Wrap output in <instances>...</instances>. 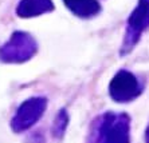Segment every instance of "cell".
I'll list each match as a JSON object with an SVG mask.
<instances>
[{"mask_svg":"<svg viewBox=\"0 0 149 143\" xmlns=\"http://www.w3.org/2000/svg\"><path fill=\"white\" fill-rule=\"evenodd\" d=\"M98 143H130V119L126 114L106 112L98 124Z\"/></svg>","mask_w":149,"mask_h":143,"instance_id":"6da1fadb","label":"cell"},{"mask_svg":"<svg viewBox=\"0 0 149 143\" xmlns=\"http://www.w3.org/2000/svg\"><path fill=\"white\" fill-rule=\"evenodd\" d=\"M38 44L27 32L16 31L0 47V60L4 63H24L36 54Z\"/></svg>","mask_w":149,"mask_h":143,"instance_id":"7a4b0ae2","label":"cell"},{"mask_svg":"<svg viewBox=\"0 0 149 143\" xmlns=\"http://www.w3.org/2000/svg\"><path fill=\"white\" fill-rule=\"evenodd\" d=\"M46 107H47L46 98L36 96L24 100L19 106L16 114L11 120V129L15 133H23L30 130L45 114Z\"/></svg>","mask_w":149,"mask_h":143,"instance_id":"3957f363","label":"cell"},{"mask_svg":"<svg viewBox=\"0 0 149 143\" xmlns=\"http://www.w3.org/2000/svg\"><path fill=\"white\" fill-rule=\"evenodd\" d=\"M149 25V0H140L128 19V27L125 34L121 55L128 54L139 42L141 32Z\"/></svg>","mask_w":149,"mask_h":143,"instance_id":"277c9868","label":"cell"},{"mask_svg":"<svg viewBox=\"0 0 149 143\" xmlns=\"http://www.w3.org/2000/svg\"><path fill=\"white\" fill-rule=\"evenodd\" d=\"M141 86L137 78L126 70L118 71L109 84L110 98L118 103L132 102L141 94Z\"/></svg>","mask_w":149,"mask_h":143,"instance_id":"5b68a950","label":"cell"},{"mask_svg":"<svg viewBox=\"0 0 149 143\" xmlns=\"http://www.w3.org/2000/svg\"><path fill=\"white\" fill-rule=\"evenodd\" d=\"M52 10L54 4L51 0H20L16 8V14L19 18L27 19L51 12Z\"/></svg>","mask_w":149,"mask_h":143,"instance_id":"8992f818","label":"cell"},{"mask_svg":"<svg viewBox=\"0 0 149 143\" xmlns=\"http://www.w3.org/2000/svg\"><path fill=\"white\" fill-rule=\"evenodd\" d=\"M63 3L79 18H91L101 11L98 0H63Z\"/></svg>","mask_w":149,"mask_h":143,"instance_id":"52a82bcc","label":"cell"},{"mask_svg":"<svg viewBox=\"0 0 149 143\" xmlns=\"http://www.w3.org/2000/svg\"><path fill=\"white\" fill-rule=\"evenodd\" d=\"M67 123H69V115L65 110H61L52 123V135L55 138H62L66 131Z\"/></svg>","mask_w":149,"mask_h":143,"instance_id":"ba28073f","label":"cell"},{"mask_svg":"<svg viewBox=\"0 0 149 143\" xmlns=\"http://www.w3.org/2000/svg\"><path fill=\"white\" fill-rule=\"evenodd\" d=\"M145 140H146V143H149V126H148V129H146V133H145Z\"/></svg>","mask_w":149,"mask_h":143,"instance_id":"9c48e42d","label":"cell"}]
</instances>
